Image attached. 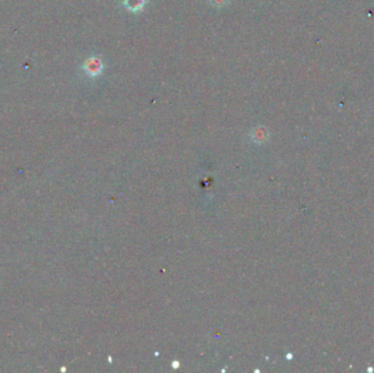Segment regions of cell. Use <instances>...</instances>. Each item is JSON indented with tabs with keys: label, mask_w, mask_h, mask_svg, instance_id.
Returning a JSON list of instances; mask_svg holds the SVG:
<instances>
[{
	"label": "cell",
	"mask_w": 374,
	"mask_h": 373,
	"mask_svg": "<svg viewBox=\"0 0 374 373\" xmlns=\"http://www.w3.org/2000/svg\"><path fill=\"white\" fill-rule=\"evenodd\" d=\"M252 139L256 143H263L267 138H268V131L263 126H258L255 129L251 132Z\"/></svg>",
	"instance_id": "3"
},
{
	"label": "cell",
	"mask_w": 374,
	"mask_h": 373,
	"mask_svg": "<svg viewBox=\"0 0 374 373\" xmlns=\"http://www.w3.org/2000/svg\"><path fill=\"white\" fill-rule=\"evenodd\" d=\"M124 8L132 13H138L145 9L146 5L148 4V0H123Z\"/></svg>",
	"instance_id": "2"
},
{
	"label": "cell",
	"mask_w": 374,
	"mask_h": 373,
	"mask_svg": "<svg viewBox=\"0 0 374 373\" xmlns=\"http://www.w3.org/2000/svg\"><path fill=\"white\" fill-rule=\"evenodd\" d=\"M231 0H209V3L215 8H223L226 5L230 4Z\"/></svg>",
	"instance_id": "4"
},
{
	"label": "cell",
	"mask_w": 374,
	"mask_h": 373,
	"mask_svg": "<svg viewBox=\"0 0 374 373\" xmlns=\"http://www.w3.org/2000/svg\"><path fill=\"white\" fill-rule=\"evenodd\" d=\"M85 74L91 78H97L104 70V64L99 57H91L84 64Z\"/></svg>",
	"instance_id": "1"
}]
</instances>
